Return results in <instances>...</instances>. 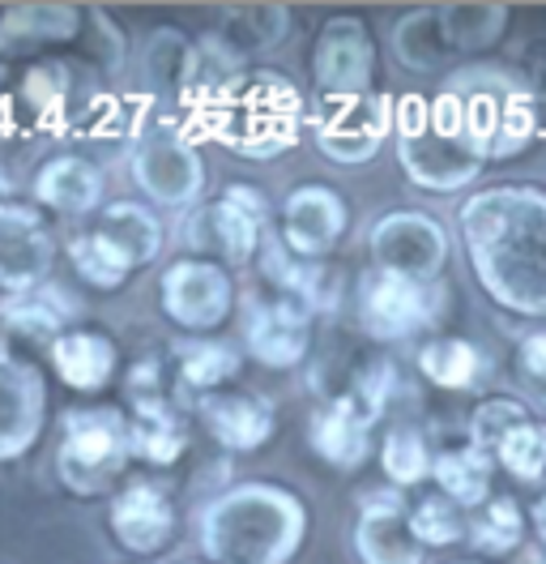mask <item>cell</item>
<instances>
[{
	"instance_id": "6da1fadb",
	"label": "cell",
	"mask_w": 546,
	"mask_h": 564,
	"mask_svg": "<svg viewBox=\"0 0 546 564\" xmlns=\"http://www.w3.org/2000/svg\"><path fill=\"white\" fill-rule=\"evenodd\" d=\"M461 245L478 286L512 317L546 321V188L495 184L461 202Z\"/></svg>"
},
{
	"instance_id": "7a4b0ae2",
	"label": "cell",
	"mask_w": 546,
	"mask_h": 564,
	"mask_svg": "<svg viewBox=\"0 0 546 564\" xmlns=\"http://www.w3.org/2000/svg\"><path fill=\"white\" fill-rule=\"evenodd\" d=\"M304 539V496L270 479H239L197 509V547L209 564H291Z\"/></svg>"
},
{
	"instance_id": "3957f363",
	"label": "cell",
	"mask_w": 546,
	"mask_h": 564,
	"mask_svg": "<svg viewBox=\"0 0 546 564\" xmlns=\"http://www.w3.org/2000/svg\"><path fill=\"white\" fill-rule=\"evenodd\" d=\"M393 145L406 180L427 193H461L487 167V154L470 138L466 111L448 90H436L432 99L402 95L393 116Z\"/></svg>"
},
{
	"instance_id": "277c9868",
	"label": "cell",
	"mask_w": 546,
	"mask_h": 564,
	"mask_svg": "<svg viewBox=\"0 0 546 564\" xmlns=\"http://www.w3.org/2000/svg\"><path fill=\"white\" fill-rule=\"evenodd\" d=\"M440 90H448L470 124V138L487 154V163L521 154L538 133V104L534 90L500 65H466L448 73Z\"/></svg>"
},
{
	"instance_id": "5b68a950",
	"label": "cell",
	"mask_w": 546,
	"mask_h": 564,
	"mask_svg": "<svg viewBox=\"0 0 546 564\" xmlns=\"http://www.w3.org/2000/svg\"><path fill=\"white\" fill-rule=\"evenodd\" d=\"M133 462L129 445V415L120 406H77L61 415L56 441V479L73 496L111 492Z\"/></svg>"
},
{
	"instance_id": "8992f818",
	"label": "cell",
	"mask_w": 546,
	"mask_h": 564,
	"mask_svg": "<svg viewBox=\"0 0 546 564\" xmlns=\"http://www.w3.org/2000/svg\"><path fill=\"white\" fill-rule=\"evenodd\" d=\"M444 313L440 282L402 279L368 270L359 279V325L372 343H410L423 329H432Z\"/></svg>"
},
{
	"instance_id": "52a82bcc",
	"label": "cell",
	"mask_w": 546,
	"mask_h": 564,
	"mask_svg": "<svg viewBox=\"0 0 546 564\" xmlns=\"http://www.w3.org/2000/svg\"><path fill=\"white\" fill-rule=\"evenodd\" d=\"M129 445L145 466H175L188 449V420L163 381V359H141L129 368Z\"/></svg>"
},
{
	"instance_id": "ba28073f",
	"label": "cell",
	"mask_w": 546,
	"mask_h": 564,
	"mask_svg": "<svg viewBox=\"0 0 546 564\" xmlns=\"http://www.w3.org/2000/svg\"><path fill=\"white\" fill-rule=\"evenodd\" d=\"M312 321L316 313L277 295V291H248L239 295V343L243 355H252L261 368L286 372L299 368L312 351Z\"/></svg>"
},
{
	"instance_id": "9c48e42d",
	"label": "cell",
	"mask_w": 546,
	"mask_h": 564,
	"mask_svg": "<svg viewBox=\"0 0 546 564\" xmlns=\"http://www.w3.org/2000/svg\"><path fill=\"white\" fill-rule=\"evenodd\" d=\"M159 304L167 321H175L188 334H214L218 325H227L236 313V279L227 265L205 261V257H179L171 261L159 279Z\"/></svg>"
},
{
	"instance_id": "30bf717a",
	"label": "cell",
	"mask_w": 546,
	"mask_h": 564,
	"mask_svg": "<svg viewBox=\"0 0 546 564\" xmlns=\"http://www.w3.org/2000/svg\"><path fill=\"white\" fill-rule=\"evenodd\" d=\"M448 231L436 214L427 210H389L372 223L368 252H372V270L384 274H402L418 282H440L448 265Z\"/></svg>"
},
{
	"instance_id": "8fae6325",
	"label": "cell",
	"mask_w": 546,
	"mask_h": 564,
	"mask_svg": "<svg viewBox=\"0 0 546 564\" xmlns=\"http://www.w3.org/2000/svg\"><path fill=\"white\" fill-rule=\"evenodd\" d=\"M312 77L325 99H363L375 82L372 26L354 13H334L312 43Z\"/></svg>"
},
{
	"instance_id": "7c38bea8",
	"label": "cell",
	"mask_w": 546,
	"mask_h": 564,
	"mask_svg": "<svg viewBox=\"0 0 546 564\" xmlns=\"http://www.w3.org/2000/svg\"><path fill=\"white\" fill-rule=\"evenodd\" d=\"M133 184L159 206H197L205 188V159L175 129H150L133 150Z\"/></svg>"
},
{
	"instance_id": "4fadbf2b",
	"label": "cell",
	"mask_w": 546,
	"mask_h": 564,
	"mask_svg": "<svg viewBox=\"0 0 546 564\" xmlns=\"http://www.w3.org/2000/svg\"><path fill=\"white\" fill-rule=\"evenodd\" d=\"M393 116L397 99L393 95H363V99H325L320 124H316V145L325 159L341 167L368 163L380 154V145L393 138Z\"/></svg>"
},
{
	"instance_id": "5bb4252c",
	"label": "cell",
	"mask_w": 546,
	"mask_h": 564,
	"mask_svg": "<svg viewBox=\"0 0 546 564\" xmlns=\"http://www.w3.org/2000/svg\"><path fill=\"white\" fill-rule=\"evenodd\" d=\"M56 236L43 210L0 202V295H22L52 282Z\"/></svg>"
},
{
	"instance_id": "9a60e30c",
	"label": "cell",
	"mask_w": 546,
	"mask_h": 564,
	"mask_svg": "<svg viewBox=\"0 0 546 564\" xmlns=\"http://www.w3.org/2000/svg\"><path fill=\"white\" fill-rule=\"evenodd\" d=\"M107 527L116 534V543L133 556H154L163 552L175 530H179V513H175V496L163 479H129L111 492L107 505Z\"/></svg>"
},
{
	"instance_id": "2e32d148",
	"label": "cell",
	"mask_w": 546,
	"mask_h": 564,
	"mask_svg": "<svg viewBox=\"0 0 546 564\" xmlns=\"http://www.w3.org/2000/svg\"><path fill=\"white\" fill-rule=\"evenodd\" d=\"M350 227V206L334 184H299L277 210V236L304 261H329Z\"/></svg>"
},
{
	"instance_id": "e0dca14e",
	"label": "cell",
	"mask_w": 546,
	"mask_h": 564,
	"mask_svg": "<svg viewBox=\"0 0 546 564\" xmlns=\"http://www.w3.org/2000/svg\"><path fill=\"white\" fill-rule=\"evenodd\" d=\"M354 556L363 564H423L427 547L410 527V500L402 488H372L359 496V518H354Z\"/></svg>"
},
{
	"instance_id": "ac0fdd59",
	"label": "cell",
	"mask_w": 546,
	"mask_h": 564,
	"mask_svg": "<svg viewBox=\"0 0 546 564\" xmlns=\"http://www.w3.org/2000/svg\"><path fill=\"white\" fill-rule=\"evenodd\" d=\"M47 423V381L26 355L0 347V462L31 454Z\"/></svg>"
},
{
	"instance_id": "d6986e66",
	"label": "cell",
	"mask_w": 546,
	"mask_h": 564,
	"mask_svg": "<svg viewBox=\"0 0 546 564\" xmlns=\"http://www.w3.org/2000/svg\"><path fill=\"white\" fill-rule=\"evenodd\" d=\"M265 231H270V218L243 210L236 197H214V202H201L197 210L188 214V248L193 257H205V261H218V265H248L256 261V252L265 245Z\"/></svg>"
},
{
	"instance_id": "ffe728a7",
	"label": "cell",
	"mask_w": 546,
	"mask_h": 564,
	"mask_svg": "<svg viewBox=\"0 0 546 564\" xmlns=\"http://www.w3.org/2000/svg\"><path fill=\"white\" fill-rule=\"evenodd\" d=\"M375 415L359 406L350 393H329L312 415H307V445L312 454L338 470H359L372 458Z\"/></svg>"
},
{
	"instance_id": "44dd1931",
	"label": "cell",
	"mask_w": 546,
	"mask_h": 564,
	"mask_svg": "<svg viewBox=\"0 0 546 564\" xmlns=\"http://www.w3.org/2000/svg\"><path fill=\"white\" fill-rule=\"evenodd\" d=\"M197 420L209 432L214 445H222L227 454H256L265 449L277 432L273 406L252 393V389H218L197 398Z\"/></svg>"
},
{
	"instance_id": "7402d4cb",
	"label": "cell",
	"mask_w": 546,
	"mask_h": 564,
	"mask_svg": "<svg viewBox=\"0 0 546 564\" xmlns=\"http://www.w3.org/2000/svg\"><path fill=\"white\" fill-rule=\"evenodd\" d=\"M256 265H261V279H265V291H277L295 304H304L312 313H329L338 308L341 300V274L329 265V261H304L295 257L291 248L282 245L277 231H265V245L256 252Z\"/></svg>"
},
{
	"instance_id": "603a6c76",
	"label": "cell",
	"mask_w": 546,
	"mask_h": 564,
	"mask_svg": "<svg viewBox=\"0 0 546 564\" xmlns=\"http://www.w3.org/2000/svg\"><path fill=\"white\" fill-rule=\"evenodd\" d=\"M77 313H81L77 295L65 291L61 282H43V286L22 291V295H0V325L18 338H34L47 347L73 329Z\"/></svg>"
},
{
	"instance_id": "cb8c5ba5",
	"label": "cell",
	"mask_w": 546,
	"mask_h": 564,
	"mask_svg": "<svg viewBox=\"0 0 546 564\" xmlns=\"http://www.w3.org/2000/svg\"><path fill=\"white\" fill-rule=\"evenodd\" d=\"M102 193H107L102 172L81 154H56L34 172V202L43 210L81 218V214L99 210Z\"/></svg>"
},
{
	"instance_id": "d4e9b609",
	"label": "cell",
	"mask_w": 546,
	"mask_h": 564,
	"mask_svg": "<svg viewBox=\"0 0 546 564\" xmlns=\"http://www.w3.org/2000/svg\"><path fill=\"white\" fill-rule=\"evenodd\" d=\"M90 231H95L129 270L154 265L159 252H163V240H167L163 218L150 210V206H141V202H111V206H102L99 223H95Z\"/></svg>"
},
{
	"instance_id": "484cf974",
	"label": "cell",
	"mask_w": 546,
	"mask_h": 564,
	"mask_svg": "<svg viewBox=\"0 0 546 564\" xmlns=\"http://www.w3.org/2000/svg\"><path fill=\"white\" fill-rule=\"evenodd\" d=\"M47 355H52L56 377L77 393H99L120 368V351H116L111 334H102V329H68L47 347Z\"/></svg>"
},
{
	"instance_id": "4316f807",
	"label": "cell",
	"mask_w": 546,
	"mask_h": 564,
	"mask_svg": "<svg viewBox=\"0 0 546 564\" xmlns=\"http://www.w3.org/2000/svg\"><path fill=\"white\" fill-rule=\"evenodd\" d=\"M495 466L482 445H474L470 436H461L457 445H444L436 449V466H432V484L436 492H444L448 500H457L461 509H482L491 500V479H495Z\"/></svg>"
},
{
	"instance_id": "83f0119b",
	"label": "cell",
	"mask_w": 546,
	"mask_h": 564,
	"mask_svg": "<svg viewBox=\"0 0 546 564\" xmlns=\"http://www.w3.org/2000/svg\"><path fill=\"white\" fill-rule=\"evenodd\" d=\"M171 359H175V377L184 389L197 393H218L231 389V381L243 368V347L227 343V338H179L171 343Z\"/></svg>"
},
{
	"instance_id": "f1b7e54d",
	"label": "cell",
	"mask_w": 546,
	"mask_h": 564,
	"mask_svg": "<svg viewBox=\"0 0 546 564\" xmlns=\"http://www.w3.org/2000/svg\"><path fill=\"white\" fill-rule=\"evenodd\" d=\"M393 56L414 73L440 69L448 65L457 52L444 35L440 22V4H423V9H410L393 22Z\"/></svg>"
},
{
	"instance_id": "f546056e",
	"label": "cell",
	"mask_w": 546,
	"mask_h": 564,
	"mask_svg": "<svg viewBox=\"0 0 546 564\" xmlns=\"http://www.w3.org/2000/svg\"><path fill=\"white\" fill-rule=\"evenodd\" d=\"M81 31V13L73 4H9L0 13V47L18 52L31 43H65Z\"/></svg>"
},
{
	"instance_id": "4dcf8cb0",
	"label": "cell",
	"mask_w": 546,
	"mask_h": 564,
	"mask_svg": "<svg viewBox=\"0 0 546 564\" xmlns=\"http://www.w3.org/2000/svg\"><path fill=\"white\" fill-rule=\"evenodd\" d=\"M141 73L163 95L197 82V39H188L179 26H154L141 39Z\"/></svg>"
},
{
	"instance_id": "1f68e13d",
	"label": "cell",
	"mask_w": 546,
	"mask_h": 564,
	"mask_svg": "<svg viewBox=\"0 0 546 564\" xmlns=\"http://www.w3.org/2000/svg\"><path fill=\"white\" fill-rule=\"evenodd\" d=\"M291 31V9L286 4H231L218 13L214 35L227 39L239 56H256L277 47Z\"/></svg>"
},
{
	"instance_id": "d6a6232c",
	"label": "cell",
	"mask_w": 546,
	"mask_h": 564,
	"mask_svg": "<svg viewBox=\"0 0 546 564\" xmlns=\"http://www.w3.org/2000/svg\"><path fill=\"white\" fill-rule=\"evenodd\" d=\"M418 372L436 389H474L487 372V355L461 334H436L418 347Z\"/></svg>"
},
{
	"instance_id": "836d02e7",
	"label": "cell",
	"mask_w": 546,
	"mask_h": 564,
	"mask_svg": "<svg viewBox=\"0 0 546 564\" xmlns=\"http://www.w3.org/2000/svg\"><path fill=\"white\" fill-rule=\"evenodd\" d=\"M440 22L452 52H487L509 31V4L457 0V4H440Z\"/></svg>"
},
{
	"instance_id": "e575fe53",
	"label": "cell",
	"mask_w": 546,
	"mask_h": 564,
	"mask_svg": "<svg viewBox=\"0 0 546 564\" xmlns=\"http://www.w3.org/2000/svg\"><path fill=\"white\" fill-rule=\"evenodd\" d=\"M432 466H436V449L427 445V436H423V427H414V423H393L389 432H384V441H380V470H384V479L393 484V488H418V484H427L432 479Z\"/></svg>"
},
{
	"instance_id": "d590c367",
	"label": "cell",
	"mask_w": 546,
	"mask_h": 564,
	"mask_svg": "<svg viewBox=\"0 0 546 564\" xmlns=\"http://www.w3.org/2000/svg\"><path fill=\"white\" fill-rule=\"evenodd\" d=\"M525 543V509L512 496H491L470 513V547L478 556H509Z\"/></svg>"
},
{
	"instance_id": "8d00e7d4",
	"label": "cell",
	"mask_w": 546,
	"mask_h": 564,
	"mask_svg": "<svg viewBox=\"0 0 546 564\" xmlns=\"http://www.w3.org/2000/svg\"><path fill=\"white\" fill-rule=\"evenodd\" d=\"M410 527H414L423 547L470 543V509H461L457 500H448L444 492H427L410 505Z\"/></svg>"
},
{
	"instance_id": "74e56055",
	"label": "cell",
	"mask_w": 546,
	"mask_h": 564,
	"mask_svg": "<svg viewBox=\"0 0 546 564\" xmlns=\"http://www.w3.org/2000/svg\"><path fill=\"white\" fill-rule=\"evenodd\" d=\"M491 458L500 462V470H509L512 479H521V484H546V420H538V415L521 420L495 445Z\"/></svg>"
},
{
	"instance_id": "f35d334b",
	"label": "cell",
	"mask_w": 546,
	"mask_h": 564,
	"mask_svg": "<svg viewBox=\"0 0 546 564\" xmlns=\"http://www.w3.org/2000/svg\"><path fill=\"white\" fill-rule=\"evenodd\" d=\"M68 265H73L77 279L99 286V291H120V286L129 282V274H133L111 248L102 245L95 231H81V236L68 240Z\"/></svg>"
},
{
	"instance_id": "ab89813d",
	"label": "cell",
	"mask_w": 546,
	"mask_h": 564,
	"mask_svg": "<svg viewBox=\"0 0 546 564\" xmlns=\"http://www.w3.org/2000/svg\"><path fill=\"white\" fill-rule=\"evenodd\" d=\"M529 415H534V411H529L525 402H516V398H482L474 406V415H470L466 436H470L474 445H482L487 454H495V445H500L521 420H529Z\"/></svg>"
},
{
	"instance_id": "60d3db41",
	"label": "cell",
	"mask_w": 546,
	"mask_h": 564,
	"mask_svg": "<svg viewBox=\"0 0 546 564\" xmlns=\"http://www.w3.org/2000/svg\"><path fill=\"white\" fill-rule=\"evenodd\" d=\"M73 95V69L65 61H34L31 69L22 73V99L34 111H61Z\"/></svg>"
},
{
	"instance_id": "b9f144b4",
	"label": "cell",
	"mask_w": 546,
	"mask_h": 564,
	"mask_svg": "<svg viewBox=\"0 0 546 564\" xmlns=\"http://www.w3.org/2000/svg\"><path fill=\"white\" fill-rule=\"evenodd\" d=\"M239 69H243V56L227 39H218L214 31L197 39V82L205 90H222V86H236Z\"/></svg>"
},
{
	"instance_id": "7bdbcfd3",
	"label": "cell",
	"mask_w": 546,
	"mask_h": 564,
	"mask_svg": "<svg viewBox=\"0 0 546 564\" xmlns=\"http://www.w3.org/2000/svg\"><path fill=\"white\" fill-rule=\"evenodd\" d=\"M516 386L546 406V329H534L516 343Z\"/></svg>"
},
{
	"instance_id": "ee69618b",
	"label": "cell",
	"mask_w": 546,
	"mask_h": 564,
	"mask_svg": "<svg viewBox=\"0 0 546 564\" xmlns=\"http://www.w3.org/2000/svg\"><path fill=\"white\" fill-rule=\"evenodd\" d=\"M529 527L538 534V547H546V492L534 500V509H529Z\"/></svg>"
},
{
	"instance_id": "f6af8a7d",
	"label": "cell",
	"mask_w": 546,
	"mask_h": 564,
	"mask_svg": "<svg viewBox=\"0 0 546 564\" xmlns=\"http://www.w3.org/2000/svg\"><path fill=\"white\" fill-rule=\"evenodd\" d=\"M529 564H546V547H534V552H529Z\"/></svg>"
},
{
	"instance_id": "bcb514c9",
	"label": "cell",
	"mask_w": 546,
	"mask_h": 564,
	"mask_svg": "<svg viewBox=\"0 0 546 564\" xmlns=\"http://www.w3.org/2000/svg\"><path fill=\"white\" fill-rule=\"evenodd\" d=\"M0 202H9V176L0 172Z\"/></svg>"
},
{
	"instance_id": "7dc6e473",
	"label": "cell",
	"mask_w": 546,
	"mask_h": 564,
	"mask_svg": "<svg viewBox=\"0 0 546 564\" xmlns=\"http://www.w3.org/2000/svg\"><path fill=\"white\" fill-rule=\"evenodd\" d=\"M452 564H487V561H452Z\"/></svg>"
},
{
	"instance_id": "c3c4849f",
	"label": "cell",
	"mask_w": 546,
	"mask_h": 564,
	"mask_svg": "<svg viewBox=\"0 0 546 564\" xmlns=\"http://www.w3.org/2000/svg\"><path fill=\"white\" fill-rule=\"evenodd\" d=\"M184 564H209V561H184Z\"/></svg>"
}]
</instances>
